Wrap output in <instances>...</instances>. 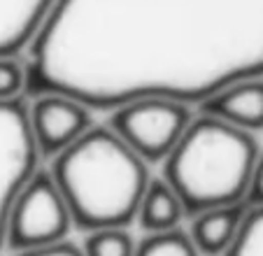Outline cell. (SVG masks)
I'll use <instances>...</instances> for the list:
<instances>
[{
	"mask_svg": "<svg viewBox=\"0 0 263 256\" xmlns=\"http://www.w3.org/2000/svg\"><path fill=\"white\" fill-rule=\"evenodd\" d=\"M28 94L89 109L203 105L263 77V0H56L28 47Z\"/></svg>",
	"mask_w": 263,
	"mask_h": 256,
	"instance_id": "obj_1",
	"label": "cell"
},
{
	"mask_svg": "<svg viewBox=\"0 0 263 256\" xmlns=\"http://www.w3.org/2000/svg\"><path fill=\"white\" fill-rule=\"evenodd\" d=\"M72 226L80 231L128 228L149 182V166L107 126H91L51 158L49 170Z\"/></svg>",
	"mask_w": 263,
	"mask_h": 256,
	"instance_id": "obj_2",
	"label": "cell"
},
{
	"mask_svg": "<svg viewBox=\"0 0 263 256\" xmlns=\"http://www.w3.org/2000/svg\"><path fill=\"white\" fill-rule=\"evenodd\" d=\"M258 154L252 133L200 112L163 161V179L177 193L186 217L240 205Z\"/></svg>",
	"mask_w": 263,
	"mask_h": 256,
	"instance_id": "obj_3",
	"label": "cell"
},
{
	"mask_svg": "<svg viewBox=\"0 0 263 256\" xmlns=\"http://www.w3.org/2000/svg\"><path fill=\"white\" fill-rule=\"evenodd\" d=\"M194 119L191 107L170 98H135L112 109L107 128L144 163H163Z\"/></svg>",
	"mask_w": 263,
	"mask_h": 256,
	"instance_id": "obj_4",
	"label": "cell"
},
{
	"mask_svg": "<svg viewBox=\"0 0 263 256\" xmlns=\"http://www.w3.org/2000/svg\"><path fill=\"white\" fill-rule=\"evenodd\" d=\"M72 219L49 170H35L21 187L7 214L5 247L28 251L68 240Z\"/></svg>",
	"mask_w": 263,
	"mask_h": 256,
	"instance_id": "obj_5",
	"label": "cell"
},
{
	"mask_svg": "<svg viewBox=\"0 0 263 256\" xmlns=\"http://www.w3.org/2000/svg\"><path fill=\"white\" fill-rule=\"evenodd\" d=\"M37 168L40 154L30 135L24 98L0 103V249L5 247L12 203Z\"/></svg>",
	"mask_w": 263,
	"mask_h": 256,
	"instance_id": "obj_6",
	"label": "cell"
},
{
	"mask_svg": "<svg viewBox=\"0 0 263 256\" xmlns=\"http://www.w3.org/2000/svg\"><path fill=\"white\" fill-rule=\"evenodd\" d=\"M28 109V128L40 158H54L93 126L91 109L65 94H37Z\"/></svg>",
	"mask_w": 263,
	"mask_h": 256,
	"instance_id": "obj_7",
	"label": "cell"
},
{
	"mask_svg": "<svg viewBox=\"0 0 263 256\" xmlns=\"http://www.w3.org/2000/svg\"><path fill=\"white\" fill-rule=\"evenodd\" d=\"M198 107L203 114H210L240 131H263V77L231 84Z\"/></svg>",
	"mask_w": 263,
	"mask_h": 256,
	"instance_id": "obj_8",
	"label": "cell"
},
{
	"mask_svg": "<svg viewBox=\"0 0 263 256\" xmlns=\"http://www.w3.org/2000/svg\"><path fill=\"white\" fill-rule=\"evenodd\" d=\"M245 210H247V203H240V205L205 210L191 217V228L186 235L198 256H223V251L229 249L238 235Z\"/></svg>",
	"mask_w": 263,
	"mask_h": 256,
	"instance_id": "obj_9",
	"label": "cell"
},
{
	"mask_svg": "<svg viewBox=\"0 0 263 256\" xmlns=\"http://www.w3.org/2000/svg\"><path fill=\"white\" fill-rule=\"evenodd\" d=\"M184 217H186L184 207L177 193L170 189V184L163 177H149L147 189L140 198L138 214H135V222L140 224V228L147 235L177 231Z\"/></svg>",
	"mask_w": 263,
	"mask_h": 256,
	"instance_id": "obj_10",
	"label": "cell"
},
{
	"mask_svg": "<svg viewBox=\"0 0 263 256\" xmlns=\"http://www.w3.org/2000/svg\"><path fill=\"white\" fill-rule=\"evenodd\" d=\"M223 256H263V205H247L238 235Z\"/></svg>",
	"mask_w": 263,
	"mask_h": 256,
	"instance_id": "obj_11",
	"label": "cell"
},
{
	"mask_svg": "<svg viewBox=\"0 0 263 256\" xmlns=\"http://www.w3.org/2000/svg\"><path fill=\"white\" fill-rule=\"evenodd\" d=\"M135 245L138 242L126 228H103L86 233L82 251L84 256H133Z\"/></svg>",
	"mask_w": 263,
	"mask_h": 256,
	"instance_id": "obj_12",
	"label": "cell"
},
{
	"mask_svg": "<svg viewBox=\"0 0 263 256\" xmlns=\"http://www.w3.org/2000/svg\"><path fill=\"white\" fill-rule=\"evenodd\" d=\"M133 256H198V251L194 249L189 235L177 228V231L147 235L135 245Z\"/></svg>",
	"mask_w": 263,
	"mask_h": 256,
	"instance_id": "obj_13",
	"label": "cell"
},
{
	"mask_svg": "<svg viewBox=\"0 0 263 256\" xmlns=\"http://www.w3.org/2000/svg\"><path fill=\"white\" fill-rule=\"evenodd\" d=\"M28 94V70L19 56H0V103L21 100Z\"/></svg>",
	"mask_w": 263,
	"mask_h": 256,
	"instance_id": "obj_14",
	"label": "cell"
},
{
	"mask_svg": "<svg viewBox=\"0 0 263 256\" xmlns=\"http://www.w3.org/2000/svg\"><path fill=\"white\" fill-rule=\"evenodd\" d=\"M249 207L263 205V152L258 154L256 163L252 170V179H249V189H247V198H245Z\"/></svg>",
	"mask_w": 263,
	"mask_h": 256,
	"instance_id": "obj_15",
	"label": "cell"
},
{
	"mask_svg": "<svg viewBox=\"0 0 263 256\" xmlns=\"http://www.w3.org/2000/svg\"><path fill=\"white\" fill-rule=\"evenodd\" d=\"M16 256H84L82 247L72 245L70 240L56 242L49 247H40V249H28V251H19Z\"/></svg>",
	"mask_w": 263,
	"mask_h": 256,
	"instance_id": "obj_16",
	"label": "cell"
}]
</instances>
